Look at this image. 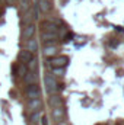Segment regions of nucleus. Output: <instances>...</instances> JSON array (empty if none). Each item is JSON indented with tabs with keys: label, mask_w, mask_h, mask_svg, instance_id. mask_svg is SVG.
I'll return each mask as SVG.
<instances>
[{
	"label": "nucleus",
	"mask_w": 124,
	"mask_h": 125,
	"mask_svg": "<svg viewBox=\"0 0 124 125\" xmlns=\"http://www.w3.org/2000/svg\"><path fill=\"white\" fill-rule=\"evenodd\" d=\"M44 84H45V90L47 93L50 94H57L59 92V83H57V79L51 74V73H45L44 76Z\"/></svg>",
	"instance_id": "obj_1"
},
{
	"label": "nucleus",
	"mask_w": 124,
	"mask_h": 125,
	"mask_svg": "<svg viewBox=\"0 0 124 125\" xmlns=\"http://www.w3.org/2000/svg\"><path fill=\"white\" fill-rule=\"evenodd\" d=\"M64 116H66V109H64V106L51 109V118H53L56 122H60V121H63V119H64Z\"/></svg>",
	"instance_id": "obj_6"
},
{
	"label": "nucleus",
	"mask_w": 124,
	"mask_h": 125,
	"mask_svg": "<svg viewBox=\"0 0 124 125\" xmlns=\"http://www.w3.org/2000/svg\"><path fill=\"white\" fill-rule=\"evenodd\" d=\"M24 50H26V51H29V52H37L38 51V41L35 39V38H31V39H28V41H25V48Z\"/></svg>",
	"instance_id": "obj_13"
},
{
	"label": "nucleus",
	"mask_w": 124,
	"mask_h": 125,
	"mask_svg": "<svg viewBox=\"0 0 124 125\" xmlns=\"http://www.w3.org/2000/svg\"><path fill=\"white\" fill-rule=\"evenodd\" d=\"M31 12H32V18H34V19H38V18H39V10H38L37 4L31 6Z\"/></svg>",
	"instance_id": "obj_20"
},
{
	"label": "nucleus",
	"mask_w": 124,
	"mask_h": 125,
	"mask_svg": "<svg viewBox=\"0 0 124 125\" xmlns=\"http://www.w3.org/2000/svg\"><path fill=\"white\" fill-rule=\"evenodd\" d=\"M34 57H35V55H34L32 52H29V51H26V50H22V51H19V54H18V60L21 62H24V64H28Z\"/></svg>",
	"instance_id": "obj_11"
},
{
	"label": "nucleus",
	"mask_w": 124,
	"mask_h": 125,
	"mask_svg": "<svg viewBox=\"0 0 124 125\" xmlns=\"http://www.w3.org/2000/svg\"><path fill=\"white\" fill-rule=\"evenodd\" d=\"M44 116V111H37V112H32L31 116H29V124H38L41 121V118Z\"/></svg>",
	"instance_id": "obj_16"
},
{
	"label": "nucleus",
	"mask_w": 124,
	"mask_h": 125,
	"mask_svg": "<svg viewBox=\"0 0 124 125\" xmlns=\"http://www.w3.org/2000/svg\"><path fill=\"white\" fill-rule=\"evenodd\" d=\"M56 125H67V122H64V121H60V122H56Z\"/></svg>",
	"instance_id": "obj_23"
},
{
	"label": "nucleus",
	"mask_w": 124,
	"mask_h": 125,
	"mask_svg": "<svg viewBox=\"0 0 124 125\" xmlns=\"http://www.w3.org/2000/svg\"><path fill=\"white\" fill-rule=\"evenodd\" d=\"M26 73H28V67H26V64H24V62H21V64L18 65V77H21V79H24Z\"/></svg>",
	"instance_id": "obj_17"
},
{
	"label": "nucleus",
	"mask_w": 124,
	"mask_h": 125,
	"mask_svg": "<svg viewBox=\"0 0 124 125\" xmlns=\"http://www.w3.org/2000/svg\"><path fill=\"white\" fill-rule=\"evenodd\" d=\"M26 109H28L31 114L32 112H37V111H41V109H42V99L38 97V99H31V100H28Z\"/></svg>",
	"instance_id": "obj_5"
},
{
	"label": "nucleus",
	"mask_w": 124,
	"mask_h": 125,
	"mask_svg": "<svg viewBox=\"0 0 124 125\" xmlns=\"http://www.w3.org/2000/svg\"><path fill=\"white\" fill-rule=\"evenodd\" d=\"M25 94H26L28 100H31V99H38V97H41V89H39V86H38V84L26 86Z\"/></svg>",
	"instance_id": "obj_3"
},
{
	"label": "nucleus",
	"mask_w": 124,
	"mask_h": 125,
	"mask_svg": "<svg viewBox=\"0 0 124 125\" xmlns=\"http://www.w3.org/2000/svg\"><path fill=\"white\" fill-rule=\"evenodd\" d=\"M48 64L51 65V68H57V67H66V64L69 62V58L66 55H56L53 58H48Z\"/></svg>",
	"instance_id": "obj_2"
},
{
	"label": "nucleus",
	"mask_w": 124,
	"mask_h": 125,
	"mask_svg": "<svg viewBox=\"0 0 124 125\" xmlns=\"http://www.w3.org/2000/svg\"><path fill=\"white\" fill-rule=\"evenodd\" d=\"M64 73H66V68H64V67L51 68V74H53L54 77H62V76H64Z\"/></svg>",
	"instance_id": "obj_18"
},
{
	"label": "nucleus",
	"mask_w": 124,
	"mask_h": 125,
	"mask_svg": "<svg viewBox=\"0 0 124 125\" xmlns=\"http://www.w3.org/2000/svg\"><path fill=\"white\" fill-rule=\"evenodd\" d=\"M41 28H42V32H51V33H59V26L50 21H42L41 22Z\"/></svg>",
	"instance_id": "obj_7"
},
{
	"label": "nucleus",
	"mask_w": 124,
	"mask_h": 125,
	"mask_svg": "<svg viewBox=\"0 0 124 125\" xmlns=\"http://www.w3.org/2000/svg\"><path fill=\"white\" fill-rule=\"evenodd\" d=\"M29 125H38V124H29Z\"/></svg>",
	"instance_id": "obj_24"
},
{
	"label": "nucleus",
	"mask_w": 124,
	"mask_h": 125,
	"mask_svg": "<svg viewBox=\"0 0 124 125\" xmlns=\"http://www.w3.org/2000/svg\"><path fill=\"white\" fill-rule=\"evenodd\" d=\"M37 7H38V10H39V12H42V13H48V12H51L53 4H51V1H50V0H38Z\"/></svg>",
	"instance_id": "obj_10"
},
{
	"label": "nucleus",
	"mask_w": 124,
	"mask_h": 125,
	"mask_svg": "<svg viewBox=\"0 0 124 125\" xmlns=\"http://www.w3.org/2000/svg\"><path fill=\"white\" fill-rule=\"evenodd\" d=\"M26 67H28V71H37V68H38V60H37V57H34L31 61L26 64Z\"/></svg>",
	"instance_id": "obj_19"
},
{
	"label": "nucleus",
	"mask_w": 124,
	"mask_h": 125,
	"mask_svg": "<svg viewBox=\"0 0 124 125\" xmlns=\"http://www.w3.org/2000/svg\"><path fill=\"white\" fill-rule=\"evenodd\" d=\"M35 31H37V26H35V23H31V25H26V26H24V28H22V33H21L22 39H24V41H28V39L34 38Z\"/></svg>",
	"instance_id": "obj_4"
},
{
	"label": "nucleus",
	"mask_w": 124,
	"mask_h": 125,
	"mask_svg": "<svg viewBox=\"0 0 124 125\" xmlns=\"http://www.w3.org/2000/svg\"><path fill=\"white\" fill-rule=\"evenodd\" d=\"M41 41H42V44H45V42H51V41H59V33L42 32V33H41Z\"/></svg>",
	"instance_id": "obj_15"
},
{
	"label": "nucleus",
	"mask_w": 124,
	"mask_h": 125,
	"mask_svg": "<svg viewBox=\"0 0 124 125\" xmlns=\"http://www.w3.org/2000/svg\"><path fill=\"white\" fill-rule=\"evenodd\" d=\"M48 106H50L51 109H54V108H62L63 106V97L60 94H51V96L48 97Z\"/></svg>",
	"instance_id": "obj_8"
},
{
	"label": "nucleus",
	"mask_w": 124,
	"mask_h": 125,
	"mask_svg": "<svg viewBox=\"0 0 124 125\" xmlns=\"http://www.w3.org/2000/svg\"><path fill=\"white\" fill-rule=\"evenodd\" d=\"M38 125H48V119H47V116H45V115L41 118V121L38 122Z\"/></svg>",
	"instance_id": "obj_21"
},
{
	"label": "nucleus",
	"mask_w": 124,
	"mask_h": 125,
	"mask_svg": "<svg viewBox=\"0 0 124 125\" xmlns=\"http://www.w3.org/2000/svg\"><path fill=\"white\" fill-rule=\"evenodd\" d=\"M4 1H6L7 4H15V1H16V0H4Z\"/></svg>",
	"instance_id": "obj_22"
},
{
	"label": "nucleus",
	"mask_w": 124,
	"mask_h": 125,
	"mask_svg": "<svg viewBox=\"0 0 124 125\" xmlns=\"http://www.w3.org/2000/svg\"><path fill=\"white\" fill-rule=\"evenodd\" d=\"M32 21H34V18H32V12H31V9L22 13V16H21V25H22V26L31 25Z\"/></svg>",
	"instance_id": "obj_14"
},
{
	"label": "nucleus",
	"mask_w": 124,
	"mask_h": 125,
	"mask_svg": "<svg viewBox=\"0 0 124 125\" xmlns=\"http://www.w3.org/2000/svg\"><path fill=\"white\" fill-rule=\"evenodd\" d=\"M22 80H24V83H25L26 86L37 84V82H38V71H28Z\"/></svg>",
	"instance_id": "obj_9"
},
{
	"label": "nucleus",
	"mask_w": 124,
	"mask_h": 125,
	"mask_svg": "<svg viewBox=\"0 0 124 125\" xmlns=\"http://www.w3.org/2000/svg\"><path fill=\"white\" fill-rule=\"evenodd\" d=\"M57 52H59V47H57V45L44 47V50H42V54H44V57H47V58H53V57H56Z\"/></svg>",
	"instance_id": "obj_12"
}]
</instances>
